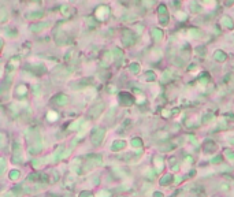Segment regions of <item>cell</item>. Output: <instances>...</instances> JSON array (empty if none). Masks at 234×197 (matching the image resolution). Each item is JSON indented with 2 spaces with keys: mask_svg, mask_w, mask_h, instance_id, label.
<instances>
[{
  "mask_svg": "<svg viewBox=\"0 0 234 197\" xmlns=\"http://www.w3.org/2000/svg\"><path fill=\"white\" fill-rule=\"evenodd\" d=\"M104 136H105V130L104 129H99V127H96V129H93V132H92V136H91V140L92 142H93V145H99L101 141H103Z\"/></svg>",
  "mask_w": 234,
  "mask_h": 197,
  "instance_id": "cell-1",
  "label": "cell"
},
{
  "mask_svg": "<svg viewBox=\"0 0 234 197\" xmlns=\"http://www.w3.org/2000/svg\"><path fill=\"white\" fill-rule=\"evenodd\" d=\"M122 41L127 47L133 45L134 42H136V37H134V34L130 30H123V33H122Z\"/></svg>",
  "mask_w": 234,
  "mask_h": 197,
  "instance_id": "cell-2",
  "label": "cell"
},
{
  "mask_svg": "<svg viewBox=\"0 0 234 197\" xmlns=\"http://www.w3.org/2000/svg\"><path fill=\"white\" fill-rule=\"evenodd\" d=\"M13 162L14 163H22L23 162V156H22V149L18 142L14 144V153H13Z\"/></svg>",
  "mask_w": 234,
  "mask_h": 197,
  "instance_id": "cell-3",
  "label": "cell"
},
{
  "mask_svg": "<svg viewBox=\"0 0 234 197\" xmlns=\"http://www.w3.org/2000/svg\"><path fill=\"white\" fill-rule=\"evenodd\" d=\"M103 110H104V103L96 104V106H94L93 108L89 111V118H91V119H97L99 115L103 112Z\"/></svg>",
  "mask_w": 234,
  "mask_h": 197,
  "instance_id": "cell-4",
  "label": "cell"
},
{
  "mask_svg": "<svg viewBox=\"0 0 234 197\" xmlns=\"http://www.w3.org/2000/svg\"><path fill=\"white\" fill-rule=\"evenodd\" d=\"M101 160H103V159L99 155H89V156H86V163H85V164H91V167H93V166H100Z\"/></svg>",
  "mask_w": 234,
  "mask_h": 197,
  "instance_id": "cell-5",
  "label": "cell"
},
{
  "mask_svg": "<svg viewBox=\"0 0 234 197\" xmlns=\"http://www.w3.org/2000/svg\"><path fill=\"white\" fill-rule=\"evenodd\" d=\"M119 99H120V104L122 106H130V104L133 103V97H131V94L130 93H126V92H123V93L119 94Z\"/></svg>",
  "mask_w": 234,
  "mask_h": 197,
  "instance_id": "cell-6",
  "label": "cell"
},
{
  "mask_svg": "<svg viewBox=\"0 0 234 197\" xmlns=\"http://www.w3.org/2000/svg\"><path fill=\"white\" fill-rule=\"evenodd\" d=\"M110 14V10H108L107 6H100L97 8V13H96V15H97V19H104L105 16Z\"/></svg>",
  "mask_w": 234,
  "mask_h": 197,
  "instance_id": "cell-7",
  "label": "cell"
},
{
  "mask_svg": "<svg viewBox=\"0 0 234 197\" xmlns=\"http://www.w3.org/2000/svg\"><path fill=\"white\" fill-rule=\"evenodd\" d=\"M53 103L55 104H58V106H65V104H67V96H66V94H56L55 97H53Z\"/></svg>",
  "mask_w": 234,
  "mask_h": 197,
  "instance_id": "cell-8",
  "label": "cell"
},
{
  "mask_svg": "<svg viewBox=\"0 0 234 197\" xmlns=\"http://www.w3.org/2000/svg\"><path fill=\"white\" fill-rule=\"evenodd\" d=\"M48 26H49V23H39V25L30 26V30H32V32H39V30L45 29V28H48Z\"/></svg>",
  "mask_w": 234,
  "mask_h": 197,
  "instance_id": "cell-9",
  "label": "cell"
},
{
  "mask_svg": "<svg viewBox=\"0 0 234 197\" xmlns=\"http://www.w3.org/2000/svg\"><path fill=\"white\" fill-rule=\"evenodd\" d=\"M152 37H153V40H155V41H160V40H162V37H163L162 30H160V29H153L152 30Z\"/></svg>",
  "mask_w": 234,
  "mask_h": 197,
  "instance_id": "cell-10",
  "label": "cell"
},
{
  "mask_svg": "<svg viewBox=\"0 0 234 197\" xmlns=\"http://www.w3.org/2000/svg\"><path fill=\"white\" fill-rule=\"evenodd\" d=\"M112 59H114L112 54H111V52H105L104 56H103V59H101V63H103V65H107V63H110Z\"/></svg>",
  "mask_w": 234,
  "mask_h": 197,
  "instance_id": "cell-11",
  "label": "cell"
},
{
  "mask_svg": "<svg viewBox=\"0 0 234 197\" xmlns=\"http://www.w3.org/2000/svg\"><path fill=\"white\" fill-rule=\"evenodd\" d=\"M125 145H126V142L125 141H115V144L112 145V151H120V149H123Z\"/></svg>",
  "mask_w": 234,
  "mask_h": 197,
  "instance_id": "cell-12",
  "label": "cell"
},
{
  "mask_svg": "<svg viewBox=\"0 0 234 197\" xmlns=\"http://www.w3.org/2000/svg\"><path fill=\"white\" fill-rule=\"evenodd\" d=\"M222 23H223L226 28H229V29H231L233 28V21H231V18H229V16H223L222 18Z\"/></svg>",
  "mask_w": 234,
  "mask_h": 197,
  "instance_id": "cell-13",
  "label": "cell"
},
{
  "mask_svg": "<svg viewBox=\"0 0 234 197\" xmlns=\"http://www.w3.org/2000/svg\"><path fill=\"white\" fill-rule=\"evenodd\" d=\"M41 16H44V13H42V11H40V13H29L27 14V18H29V19H37V18H41Z\"/></svg>",
  "mask_w": 234,
  "mask_h": 197,
  "instance_id": "cell-14",
  "label": "cell"
},
{
  "mask_svg": "<svg viewBox=\"0 0 234 197\" xmlns=\"http://www.w3.org/2000/svg\"><path fill=\"white\" fill-rule=\"evenodd\" d=\"M82 125V119H78L75 122H73L70 126H68V130H78V127Z\"/></svg>",
  "mask_w": 234,
  "mask_h": 197,
  "instance_id": "cell-15",
  "label": "cell"
},
{
  "mask_svg": "<svg viewBox=\"0 0 234 197\" xmlns=\"http://www.w3.org/2000/svg\"><path fill=\"white\" fill-rule=\"evenodd\" d=\"M26 92H27V89H26L25 85H19V86L16 88V94H18V96H21V94H23V96H25Z\"/></svg>",
  "mask_w": 234,
  "mask_h": 197,
  "instance_id": "cell-16",
  "label": "cell"
},
{
  "mask_svg": "<svg viewBox=\"0 0 234 197\" xmlns=\"http://www.w3.org/2000/svg\"><path fill=\"white\" fill-rule=\"evenodd\" d=\"M215 59H216V60L223 62L224 59H226V55H224V52H222V51H216V52H215Z\"/></svg>",
  "mask_w": 234,
  "mask_h": 197,
  "instance_id": "cell-17",
  "label": "cell"
},
{
  "mask_svg": "<svg viewBox=\"0 0 234 197\" xmlns=\"http://www.w3.org/2000/svg\"><path fill=\"white\" fill-rule=\"evenodd\" d=\"M47 118H48V120L53 122V120L58 119V112H55V111H49L48 115H47Z\"/></svg>",
  "mask_w": 234,
  "mask_h": 197,
  "instance_id": "cell-18",
  "label": "cell"
},
{
  "mask_svg": "<svg viewBox=\"0 0 234 197\" xmlns=\"http://www.w3.org/2000/svg\"><path fill=\"white\" fill-rule=\"evenodd\" d=\"M114 52H115V59H117V62L122 60V58H123V52L120 51L119 48H115Z\"/></svg>",
  "mask_w": 234,
  "mask_h": 197,
  "instance_id": "cell-19",
  "label": "cell"
},
{
  "mask_svg": "<svg viewBox=\"0 0 234 197\" xmlns=\"http://www.w3.org/2000/svg\"><path fill=\"white\" fill-rule=\"evenodd\" d=\"M155 78H156V75H155L153 71H146V73H145V80H146V81H153Z\"/></svg>",
  "mask_w": 234,
  "mask_h": 197,
  "instance_id": "cell-20",
  "label": "cell"
},
{
  "mask_svg": "<svg viewBox=\"0 0 234 197\" xmlns=\"http://www.w3.org/2000/svg\"><path fill=\"white\" fill-rule=\"evenodd\" d=\"M171 181H172V175H166L164 178H162L160 184H162V185H169Z\"/></svg>",
  "mask_w": 234,
  "mask_h": 197,
  "instance_id": "cell-21",
  "label": "cell"
},
{
  "mask_svg": "<svg viewBox=\"0 0 234 197\" xmlns=\"http://www.w3.org/2000/svg\"><path fill=\"white\" fill-rule=\"evenodd\" d=\"M131 145L136 146V148H140V146L143 145V141H141L140 138H133L131 140Z\"/></svg>",
  "mask_w": 234,
  "mask_h": 197,
  "instance_id": "cell-22",
  "label": "cell"
},
{
  "mask_svg": "<svg viewBox=\"0 0 234 197\" xmlns=\"http://www.w3.org/2000/svg\"><path fill=\"white\" fill-rule=\"evenodd\" d=\"M215 149V144L212 141H207V144H205V151H208V152H211V151H214Z\"/></svg>",
  "mask_w": 234,
  "mask_h": 197,
  "instance_id": "cell-23",
  "label": "cell"
},
{
  "mask_svg": "<svg viewBox=\"0 0 234 197\" xmlns=\"http://www.w3.org/2000/svg\"><path fill=\"white\" fill-rule=\"evenodd\" d=\"M10 178L13 179V181H16V179L19 178V171H16V170L11 171V172H10Z\"/></svg>",
  "mask_w": 234,
  "mask_h": 197,
  "instance_id": "cell-24",
  "label": "cell"
},
{
  "mask_svg": "<svg viewBox=\"0 0 234 197\" xmlns=\"http://www.w3.org/2000/svg\"><path fill=\"white\" fill-rule=\"evenodd\" d=\"M159 19L162 25H167L169 23V15H159Z\"/></svg>",
  "mask_w": 234,
  "mask_h": 197,
  "instance_id": "cell-25",
  "label": "cell"
},
{
  "mask_svg": "<svg viewBox=\"0 0 234 197\" xmlns=\"http://www.w3.org/2000/svg\"><path fill=\"white\" fill-rule=\"evenodd\" d=\"M159 15H169V14H167L166 6H163V4H160V6H159Z\"/></svg>",
  "mask_w": 234,
  "mask_h": 197,
  "instance_id": "cell-26",
  "label": "cell"
},
{
  "mask_svg": "<svg viewBox=\"0 0 234 197\" xmlns=\"http://www.w3.org/2000/svg\"><path fill=\"white\" fill-rule=\"evenodd\" d=\"M224 153H226V156L230 159L231 162H234V152L233 151H230V149H226V151H224Z\"/></svg>",
  "mask_w": 234,
  "mask_h": 197,
  "instance_id": "cell-27",
  "label": "cell"
},
{
  "mask_svg": "<svg viewBox=\"0 0 234 197\" xmlns=\"http://www.w3.org/2000/svg\"><path fill=\"white\" fill-rule=\"evenodd\" d=\"M138 70H140V67H138V65H137V63L130 65V71H131V73H134V74H136V73H138Z\"/></svg>",
  "mask_w": 234,
  "mask_h": 197,
  "instance_id": "cell-28",
  "label": "cell"
},
{
  "mask_svg": "<svg viewBox=\"0 0 234 197\" xmlns=\"http://www.w3.org/2000/svg\"><path fill=\"white\" fill-rule=\"evenodd\" d=\"M189 33H190L192 37H200V32L196 29H189Z\"/></svg>",
  "mask_w": 234,
  "mask_h": 197,
  "instance_id": "cell-29",
  "label": "cell"
},
{
  "mask_svg": "<svg viewBox=\"0 0 234 197\" xmlns=\"http://www.w3.org/2000/svg\"><path fill=\"white\" fill-rule=\"evenodd\" d=\"M99 196H100V197H110L111 194H110V192H107V190H101Z\"/></svg>",
  "mask_w": 234,
  "mask_h": 197,
  "instance_id": "cell-30",
  "label": "cell"
},
{
  "mask_svg": "<svg viewBox=\"0 0 234 197\" xmlns=\"http://www.w3.org/2000/svg\"><path fill=\"white\" fill-rule=\"evenodd\" d=\"M79 197H93V196H92V193H89V192H81Z\"/></svg>",
  "mask_w": 234,
  "mask_h": 197,
  "instance_id": "cell-31",
  "label": "cell"
},
{
  "mask_svg": "<svg viewBox=\"0 0 234 197\" xmlns=\"http://www.w3.org/2000/svg\"><path fill=\"white\" fill-rule=\"evenodd\" d=\"M214 118V115L212 114H209V115H205L204 116V122H209V119H212Z\"/></svg>",
  "mask_w": 234,
  "mask_h": 197,
  "instance_id": "cell-32",
  "label": "cell"
},
{
  "mask_svg": "<svg viewBox=\"0 0 234 197\" xmlns=\"http://www.w3.org/2000/svg\"><path fill=\"white\" fill-rule=\"evenodd\" d=\"M4 170H6V160L1 158V172H4Z\"/></svg>",
  "mask_w": 234,
  "mask_h": 197,
  "instance_id": "cell-33",
  "label": "cell"
},
{
  "mask_svg": "<svg viewBox=\"0 0 234 197\" xmlns=\"http://www.w3.org/2000/svg\"><path fill=\"white\" fill-rule=\"evenodd\" d=\"M218 162H221V156H216V158L212 159V163H218Z\"/></svg>",
  "mask_w": 234,
  "mask_h": 197,
  "instance_id": "cell-34",
  "label": "cell"
},
{
  "mask_svg": "<svg viewBox=\"0 0 234 197\" xmlns=\"http://www.w3.org/2000/svg\"><path fill=\"white\" fill-rule=\"evenodd\" d=\"M3 197H14V194L10 192V193H6V194H3Z\"/></svg>",
  "mask_w": 234,
  "mask_h": 197,
  "instance_id": "cell-35",
  "label": "cell"
},
{
  "mask_svg": "<svg viewBox=\"0 0 234 197\" xmlns=\"http://www.w3.org/2000/svg\"><path fill=\"white\" fill-rule=\"evenodd\" d=\"M153 197H163V194H162V193H159V192H156V193L153 194Z\"/></svg>",
  "mask_w": 234,
  "mask_h": 197,
  "instance_id": "cell-36",
  "label": "cell"
}]
</instances>
